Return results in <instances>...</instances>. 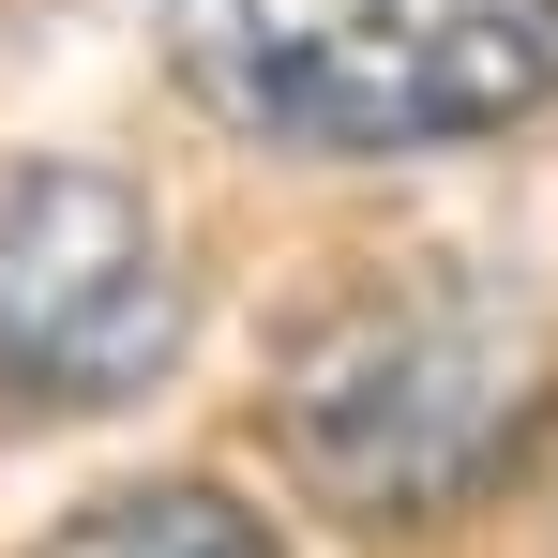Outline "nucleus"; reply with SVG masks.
Instances as JSON below:
<instances>
[{"mask_svg":"<svg viewBox=\"0 0 558 558\" xmlns=\"http://www.w3.org/2000/svg\"><path fill=\"white\" fill-rule=\"evenodd\" d=\"M558 423V317L483 257H377L272 363V438L317 513L438 529Z\"/></svg>","mask_w":558,"mask_h":558,"instance_id":"obj_1","label":"nucleus"},{"mask_svg":"<svg viewBox=\"0 0 558 558\" xmlns=\"http://www.w3.org/2000/svg\"><path fill=\"white\" fill-rule=\"evenodd\" d=\"M167 76L302 167L483 151L558 106V0H167Z\"/></svg>","mask_w":558,"mask_h":558,"instance_id":"obj_2","label":"nucleus"},{"mask_svg":"<svg viewBox=\"0 0 558 558\" xmlns=\"http://www.w3.org/2000/svg\"><path fill=\"white\" fill-rule=\"evenodd\" d=\"M182 242L151 182L76 151H0V408L76 423L182 363Z\"/></svg>","mask_w":558,"mask_h":558,"instance_id":"obj_3","label":"nucleus"},{"mask_svg":"<svg viewBox=\"0 0 558 558\" xmlns=\"http://www.w3.org/2000/svg\"><path fill=\"white\" fill-rule=\"evenodd\" d=\"M31 558H287V544H272L257 498H227V483L167 468V483H106V498H76Z\"/></svg>","mask_w":558,"mask_h":558,"instance_id":"obj_4","label":"nucleus"}]
</instances>
